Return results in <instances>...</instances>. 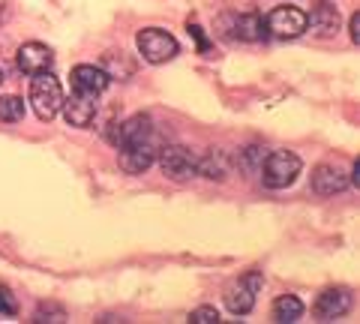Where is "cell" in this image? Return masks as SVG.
I'll use <instances>...</instances> for the list:
<instances>
[{"label": "cell", "instance_id": "1", "mask_svg": "<svg viewBox=\"0 0 360 324\" xmlns=\"http://www.w3.org/2000/svg\"><path fill=\"white\" fill-rule=\"evenodd\" d=\"M30 105L39 120H51L63 108V87L51 72H39L30 82Z\"/></svg>", "mask_w": 360, "mask_h": 324}, {"label": "cell", "instance_id": "2", "mask_svg": "<svg viewBox=\"0 0 360 324\" xmlns=\"http://www.w3.org/2000/svg\"><path fill=\"white\" fill-rule=\"evenodd\" d=\"M262 181L267 189H285L297 181L300 174V156L291 153V150H274L264 156L262 162Z\"/></svg>", "mask_w": 360, "mask_h": 324}, {"label": "cell", "instance_id": "3", "mask_svg": "<svg viewBox=\"0 0 360 324\" xmlns=\"http://www.w3.org/2000/svg\"><path fill=\"white\" fill-rule=\"evenodd\" d=\"M135 42H139V54L153 66L168 63L177 54V39L162 27H144Z\"/></svg>", "mask_w": 360, "mask_h": 324}, {"label": "cell", "instance_id": "4", "mask_svg": "<svg viewBox=\"0 0 360 324\" xmlns=\"http://www.w3.org/2000/svg\"><path fill=\"white\" fill-rule=\"evenodd\" d=\"M264 30L276 39H295L307 30V13L297 6H276L274 13L264 18Z\"/></svg>", "mask_w": 360, "mask_h": 324}, {"label": "cell", "instance_id": "5", "mask_svg": "<svg viewBox=\"0 0 360 324\" xmlns=\"http://www.w3.org/2000/svg\"><path fill=\"white\" fill-rule=\"evenodd\" d=\"M262 283H264L262 273L252 271L243 279H238V283L225 292V306H229L231 316H246V312H252L255 297H258V292H262Z\"/></svg>", "mask_w": 360, "mask_h": 324}, {"label": "cell", "instance_id": "6", "mask_svg": "<svg viewBox=\"0 0 360 324\" xmlns=\"http://www.w3.org/2000/svg\"><path fill=\"white\" fill-rule=\"evenodd\" d=\"M156 156H160V138H156V132H153L150 138H144L139 144L120 148V169L127 174H141L156 162Z\"/></svg>", "mask_w": 360, "mask_h": 324}, {"label": "cell", "instance_id": "7", "mask_svg": "<svg viewBox=\"0 0 360 324\" xmlns=\"http://www.w3.org/2000/svg\"><path fill=\"white\" fill-rule=\"evenodd\" d=\"M156 160H160L162 174L172 177V181H189V177L195 174V169H198L195 153L189 150V148H180V144H172V148L160 150Z\"/></svg>", "mask_w": 360, "mask_h": 324}, {"label": "cell", "instance_id": "8", "mask_svg": "<svg viewBox=\"0 0 360 324\" xmlns=\"http://www.w3.org/2000/svg\"><path fill=\"white\" fill-rule=\"evenodd\" d=\"M108 141L115 144V148H127V144H139L144 138L153 136V127H150V117L144 115H135L129 120H123V124H108Z\"/></svg>", "mask_w": 360, "mask_h": 324}, {"label": "cell", "instance_id": "9", "mask_svg": "<svg viewBox=\"0 0 360 324\" xmlns=\"http://www.w3.org/2000/svg\"><path fill=\"white\" fill-rule=\"evenodd\" d=\"M70 84L72 93H84V96H99L111 84V75L103 70V66L94 63H78L75 70L70 72Z\"/></svg>", "mask_w": 360, "mask_h": 324}, {"label": "cell", "instance_id": "10", "mask_svg": "<svg viewBox=\"0 0 360 324\" xmlns=\"http://www.w3.org/2000/svg\"><path fill=\"white\" fill-rule=\"evenodd\" d=\"M15 66L21 72H27V75L51 72L54 54H51L49 46H42V42H27V46H21L18 54H15Z\"/></svg>", "mask_w": 360, "mask_h": 324}, {"label": "cell", "instance_id": "11", "mask_svg": "<svg viewBox=\"0 0 360 324\" xmlns=\"http://www.w3.org/2000/svg\"><path fill=\"white\" fill-rule=\"evenodd\" d=\"M63 117L66 124L75 127V129H84L94 124L96 117V96H84V93H72L70 99H63Z\"/></svg>", "mask_w": 360, "mask_h": 324}, {"label": "cell", "instance_id": "12", "mask_svg": "<svg viewBox=\"0 0 360 324\" xmlns=\"http://www.w3.org/2000/svg\"><path fill=\"white\" fill-rule=\"evenodd\" d=\"M307 27L315 33V37L328 39V37H336V30H340V9L328 0H321V4H315L307 15Z\"/></svg>", "mask_w": 360, "mask_h": 324}, {"label": "cell", "instance_id": "13", "mask_svg": "<svg viewBox=\"0 0 360 324\" xmlns=\"http://www.w3.org/2000/svg\"><path fill=\"white\" fill-rule=\"evenodd\" d=\"M348 309H352V292H348V288H328L324 294H319L315 316L330 321V318H342Z\"/></svg>", "mask_w": 360, "mask_h": 324}, {"label": "cell", "instance_id": "14", "mask_svg": "<svg viewBox=\"0 0 360 324\" xmlns=\"http://www.w3.org/2000/svg\"><path fill=\"white\" fill-rule=\"evenodd\" d=\"M222 21L231 25V39H240V42H258L267 37L264 30V18H258L255 13H243V15H225Z\"/></svg>", "mask_w": 360, "mask_h": 324}, {"label": "cell", "instance_id": "15", "mask_svg": "<svg viewBox=\"0 0 360 324\" xmlns=\"http://www.w3.org/2000/svg\"><path fill=\"white\" fill-rule=\"evenodd\" d=\"M348 186V177L340 165H319L312 174V189L319 195H336Z\"/></svg>", "mask_w": 360, "mask_h": 324}, {"label": "cell", "instance_id": "16", "mask_svg": "<svg viewBox=\"0 0 360 324\" xmlns=\"http://www.w3.org/2000/svg\"><path fill=\"white\" fill-rule=\"evenodd\" d=\"M231 165H234V160L225 150H210L205 160H198L195 174H205L210 181H225V177L231 174Z\"/></svg>", "mask_w": 360, "mask_h": 324}, {"label": "cell", "instance_id": "17", "mask_svg": "<svg viewBox=\"0 0 360 324\" xmlns=\"http://www.w3.org/2000/svg\"><path fill=\"white\" fill-rule=\"evenodd\" d=\"M274 318L283 324H295L303 318V300L295 294H283L274 300Z\"/></svg>", "mask_w": 360, "mask_h": 324}, {"label": "cell", "instance_id": "18", "mask_svg": "<svg viewBox=\"0 0 360 324\" xmlns=\"http://www.w3.org/2000/svg\"><path fill=\"white\" fill-rule=\"evenodd\" d=\"M21 117H25L21 96H0V120H4V124H18Z\"/></svg>", "mask_w": 360, "mask_h": 324}, {"label": "cell", "instance_id": "19", "mask_svg": "<svg viewBox=\"0 0 360 324\" xmlns=\"http://www.w3.org/2000/svg\"><path fill=\"white\" fill-rule=\"evenodd\" d=\"M18 316V300L6 285H0V318H15Z\"/></svg>", "mask_w": 360, "mask_h": 324}, {"label": "cell", "instance_id": "20", "mask_svg": "<svg viewBox=\"0 0 360 324\" xmlns=\"http://www.w3.org/2000/svg\"><path fill=\"white\" fill-rule=\"evenodd\" d=\"M219 321V312L213 306H198L193 316H189V324H217Z\"/></svg>", "mask_w": 360, "mask_h": 324}, {"label": "cell", "instance_id": "21", "mask_svg": "<svg viewBox=\"0 0 360 324\" xmlns=\"http://www.w3.org/2000/svg\"><path fill=\"white\" fill-rule=\"evenodd\" d=\"M45 316H51L49 321H63V318H66V316H63V309H60V306H45V304H42V306L37 309V321H42Z\"/></svg>", "mask_w": 360, "mask_h": 324}, {"label": "cell", "instance_id": "22", "mask_svg": "<svg viewBox=\"0 0 360 324\" xmlns=\"http://www.w3.org/2000/svg\"><path fill=\"white\" fill-rule=\"evenodd\" d=\"M264 150L262 148H250L246 150V169H262V162H264Z\"/></svg>", "mask_w": 360, "mask_h": 324}, {"label": "cell", "instance_id": "23", "mask_svg": "<svg viewBox=\"0 0 360 324\" xmlns=\"http://www.w3.org/2000/svg\"><path fill=\"white\" fill-rule=\"evenodd\" d=\"M189 33H193V39L198 42V48L207 54V51H210V46H207V37H205V30H201L198 25H189Z\"/></svg>", "mask_w": 360, "mask_h": 324}, {"label": "cell", "instance_id": "24", "mask_svg": "<svg viewBox=\"0 0 360 324\" xmlns=\"http://www.w3.org/2000/svg\"><path fill=\"white\" fill-rule=\"evenodd\" d=\"M348 27H352V42L354 46H360V13L352 15V21H348Z\"/></svg>", "mask_w": 360, "mask_h": 324}, {"label": "cell", "instance_id": "25", "mask_svg": "<svg viewBox=\"0 0 360 324\" xmlns=\"http://www.w3.org/2000/svg\"><path fill=\"white\" fill-rule=\"evenodd\" d=\"M348 183H354V186H360V160L352 165V177H348Z\"/></svg>", "mask_w": 360, "mask_h": 324}, {"label": "cell", "instance_id": "26", "mask_svg": "<svg viewBox=\"0 0 360 324\" xmlns=\"http://www.w3.org/2000/svg\"><path fill=\"white\" fill-rule=\"evenodd\" d=\"M0 84H4V72H0Z\"/></svg>", "mask_w": 360, "mask_h": 324}]
</instances>
